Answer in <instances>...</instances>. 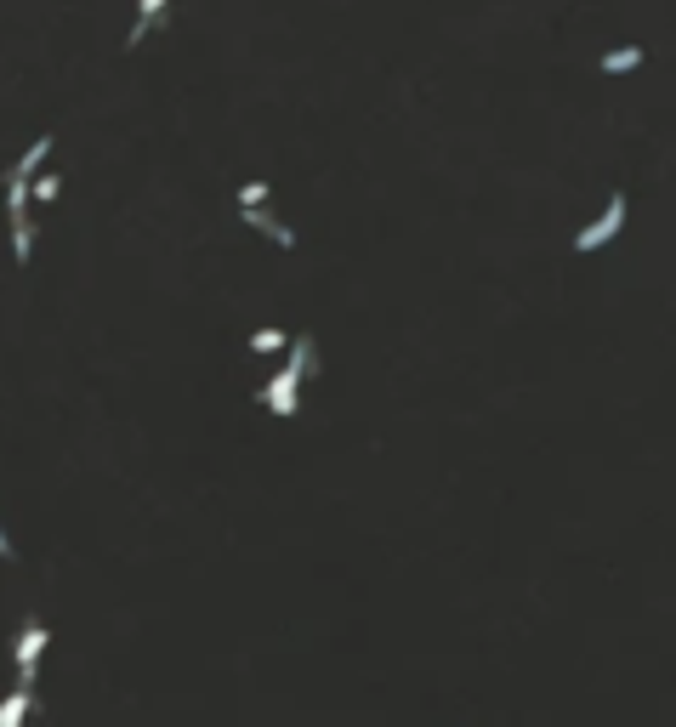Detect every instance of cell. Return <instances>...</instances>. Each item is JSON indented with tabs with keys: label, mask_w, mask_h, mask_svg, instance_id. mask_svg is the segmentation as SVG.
I'll list each match as a JSON object with an SVG mask.
<instances>
[{
	"label": "cell",
	"mask_w": 676,
	"mask_h": 727,
	"mask_svg": "<svg viewBox=\"0 0 676 727\" xmlns=\"http://www.w3.org/2000/svg\"><path fill=\"white\" fill-rule=\"evenodd\" d=\"M307 375H313V341L295 335L290 341V358L256 387V403H262V410H273V415H295V398H302V381Z\"/></svg>",
	"instance_id": "6da1fadb"
},
{
	"label": "cell",
	"mask_w": 676,
	"mask_h": 727,
	"mask_svg": "<svg viewBox=\"0 0 676 727\" xmlns=\"http://www.w3.org/2000/svg\"><path fill=\"white\" fill-rule=\"evenodd\" d=\"M46 643H52V631L40 625V619H29L24 636H17V648H12V659H17V688H34V676H40V654H46Z\"/></svg>",
	"instance_id": "7a4b0ae2"
},
{
	"label": "cell",
	"mask_w": 676,
	"mask_h": 727,
	"mask_svg": "<svg viewBox=\"0 0 676 727\" xmlns=\"http://www.w3.org/2000/svg\"><path fill=\"white\" fill-rule=\"evenodd\" d=\"M620 228H625V194H608L603 217L591 222V228H580V233H575V250H580V256H585V250H603V245L620 233Z\"/></svg>",
	"instance_id": "3957f363"
},
{
	"label": "cell",
	"mask_w": 676,
	"mask_h": 727,
	"mask_svg": "<svg viewBox=\"0 0 676 727\" xmlns=\"http://www.w3.org/2000/svg\"><path fill=\"white\" fill-rule=\"evenodd\" d=\"M239 217H245V228H256V233H267V239L279 245V250H295V233H290V228H285L279 217H273L267 205H250V210H239Z\"/></svg>",
	"instance_id": "277c9868"
},
{
	"label": "cell",
	"mask_w": 676,
	"mask_h": 727,
	"mask_svg": "<svg viewBox=\"0 0 676 727\" xmlns=\"http://www.w3.org/2000/svg\"><path fill=\"white\" fill-rule=\"evenodd\" d=\"M159 17H165V0H137V24H131V34H125V46L137 52L142 40L159 29Z\"/></svg>",
	"instance_id": "5b68a950"
},
{
	"label": "cell",
	"mask_w": 676,
	"mask_h": 727,
	"mask_svg": "<svg viewBox=\"0 0 676 727\" xmlns=\"http://www.w3.org/2000/svg\"><path fill=\"white\" fill-rule=\"evenodd\" d=\"M34 711V688H12L6 699H0V727H24Z\"/></svg>",
	"instance_id": "8992f818"
},
{
	"label": "cell",
	"mask_w": 676,
	"mask_h": 727,
	"mask_svg": "<svg viewBox=\"0 0 676 727\" xmlns=\"http://www.w3.org/2000/svg\"><path fill=\"white\" fill-rule=\"evenodd\" d=\"M46 154H52V137H34V142H29V154L17 160L12 170H17L24 182H34V177H40V165H46Z\"/></svg>",
	"instance_id": "52a82bcc"
},
{
	"label": "cell",
	"mask_w": 676,
	"mask_h": 727,
	"mask_svg": "<svg viewBox=\"0 0 676 727\" xmlns=\"http://www.w3.org/2000/svg\"><path fill=\"white\" fill-rule=\"evenodd\" d=\"M285 347H290V335H285L279 325H262V330H250V353H262V358H267V353H285Z\"/></svg>",
	"instance_id": "ba28073f"
},
{
	"label": "cell",
	"mask_w": 676,
	"mask_h": 727,
	"mask_svg": "<svg viewBox=\"0 0 676 727\" xmlns=\"http://www.w3.org/2000/svg\"><path fill=\"white\" fill-rule=\"evenodd\" d=\"M637 63H642V46H620V52L603 57V74H625V69H637Z\"/></svg>",
	"instance_id": "9c48e42d"
},
{
	"label": "cell",
	"mask_w": 676,
	"mask_h": 727,
	"mask_svg": "<svg viewBox=\"0 0 676 727\" xmlns=\"http://www.w3.org/2000/svg\"><path fill=\"white\" fill-rule=\"evenodd\" d=\"M57 188H63V177H52V170H40V177L29 182V199H34V205H52V199H57Z\"/></svg>",
	"instance_id": "30bf717a"
},
{
	"label": "cell",
	"mask_w": 676,
	"mask_h": 727,
	"mask_svg": "<svg viewBox=\"0 0 676 727\" xmlns=\"http://www.w3.org/2000/svg\"><path fill=\"white\" fill-rule=\"evenodd\" d=\"M250 205H273V188L267 182H245L239 188V210H250Z\"/></svg>",
	"instance_id": "8fae6325"
},
{
	"label": "cell",
	"mask_w": 676,
	"mask_h": 727,
	"mask_svg": "<svg viewBox=\"0 0 676 727\" xmlns=\"http://www.w3.org/2000/svg\"><path fill=\"white\" fill-rule=\"evenodd\" d=\"M0 557H6V563L17 557V551H12V540H6V528H0Z\"/></svg>",
	"instance_id": "7c38bea8"
}]
</instances>
